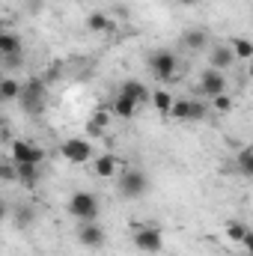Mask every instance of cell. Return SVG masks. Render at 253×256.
<instances>
[{
	"instance_id": "cell-27",
	"label": "cell",
	"mask_w": 253,
	"mask_h": 256,
	"mask_svg": "<svg viewBox=\"0 0 253 256\" xmlns=\"http://www.w3.org/2000/svg\"><path fill=\"white\" fill-rule=\"evenodd\" d=\"M0 179L3 182H15L18 179V164L9 158V161H3V167H0Z\"/></svg>"
},
{
	"instance_id": "cell-31",
	"label": "cell",
	"mask_w": 253,
	"mask_h": 256,
	"mask_svg": "<svg viewBox=\"0 0 253 256\" xmlns=\"http://www.w3.org/2000/svg\"><path fill=\"white\" fill-rule=\"evenodd\" d=\"M248 63H250V66H248V74H250V78H253V57H250V60H248Z\"/></svg>"
},
{
	"instance_id": "cell-17",
	"label": "cell",
	"mask_w": 253,
	"mask_h": 256,
	"mask_svg": "<svg viewBox=\"0 0 253 256\" xmlns=\"http://www.w3.org/2000/svg\"><path fill=\"white\" fill-rule=\"evenodd\" d=\"M173 104H176V98H173L167 90H155V92H152V108H155L158 114H164V116H167V114L173 110Z\"/></svg>"
},
{
	"instance_id": "cell-28",
	"label": "cell",
	"mask_w": 253,
	"mask_h": 256,
	"mask_svg": "<svg viewBox=\"0 0 253 256\" xmlns=\"http://www.w3.org/2000/svg\"><path fill=\"white\" fill-rule=\"evenodd\" d=\"M33 218H36V214H33V208H30V206H21V208L15 212V224H18V226H30V224H33Z\"/></svg>"
},
{
	"instance_id": "cell-22",
	"label": "cell",
	"mask_w": 253,
	"mask_h": 256,
	"mask_svg": "<svg viewBox=\"0 0 253 256\" xmlns=\"http://www.w3.org/2000/svg\"><path fill=\"white\" fill-rule=\"evenodd\" d=\"M18 179L24 185H36L39 182V164H18Z\"/></svg>"
},
{
	"instance_id": "cell-20",
	"label": "cell",
	"mask_w": 253,
	"mask_h": 256,
	"mask_svg": "<svg viewBox=\"0 0 253 256\" xmlns=\"http://www.w3.org/2000/svg\"><path fill=\"white\" fill-rule=\"evenodd\" d=\"M248 224H242V220H230L226 224V236H230V242H236V244H244V238H248Z\"/></svg>"
},
{
	"instance_id": "cell-11",
	"label": "cell",
	"mask_w": 253,
	"mask_h": 256,
	"mask_svg": "<svg viewBox=\"0 0 253 256\" xmlns=\"http://www.w3.org/2000/svg\"><path fill=\"white\" fill-rule=\"evenodd\" d=\"M120 92L131 96V98H134L137 104H152V92L146 90V84H143V80H126Z\"/></svg>"
},
{
	"instance_id": "cell-1",
	"label": "cell",
	"mask_w": 253,
	"mask_h": 256,
	"mask_svg": "<svg viewBox=\"0 0 253 256\" xmlns=\"http://www.w3.org/2000/svg\"><path fill=\"white\" fill-rule=\"evenodd\" d=\"M45 96H48V80H45V78H30V80H24L18 102H21V108H24L27 114H42Z\"/></svg>"
},
{
	"instance_id": "cell-3",
	"label": "cell",
	"mask_w": 253,
	"mask_h": 256,
	"mask_svg": "<svg viewBox=\"0 0 253 256\" xmlns=\"http://www.w3.org/2000/svg\"><path fill=\"white\" fill-rule=\"evenodd\" d=\"M9 158L15 164H42L45 161V149L36 146V143H30V140H12Z\"/></svg>"
},
{
	"instance_id": "cell-5",
	"label": "cell",
	"mask_w": 253,
	"mask_h": 256,
	"mask_svg": "<svg viewBox=\"0 0 253 256\" xmlns=\"http://www.w3.org/2000/svg\"><path fill=\"white\" fill-rule=\"evenodd\" d=\"M146 191H149V179H146L143 170H126V173H120V194L122 196L134 200V196H143Z\"/></svg>"
},
{
	"instance_id": "cell-25",
	"label": "cell",
	"mask_w": 253,
	"mask_h": 256,
	"mask_svg": "<svg viewBox=\"0 0 253 256\" xmlns=\"http://www.w3.org/2000/svg\"><path fill=\"white\" fill-rule=\"evenodd\" d=\"M206 116H208V104H202V102H190L188 122H202Z\"/></svg>"
},
{
	"instance_id": "cell-24",
	"label": "cell",
	"mask_w": 253,
	"mask_h": 256,
	"mask_svg": "<svg viewBox=\"0 0 253 256\" xmlns=\"http://www.w3.org/2000/svg\"><path fill=\"white\" fill-rule=\"evenodd\" d=\"M232 51H236L238 60H250L253 57V42L250 39H236V42H232Z\"/></svg>"
},
{
	"instance_id": "cell-21",
	"label": "cell",
	"mask_w": 253,
	"mask_h": 256,
	"mask_svg": "<svg viewBox=\"0 0 253 256\" xmlns=\"http://www.w3.org/2000/svg\"><path fill=\"white\" fill-rule=\"evenodd\" d=\"M86 27H90L92 33H108L114 24L108 21V15H104V12H92V15L86 18Z\"/></svg>"
},
{
	"instance_id": "cell-10",
	"label": "cell",
	"mask_w": 253,
	"mask_h": 256,
	"mask_svg": "<svg viewBox=\"0 0 253 256\" xmlns=\"http://www.w3.org/2000/svg\"><path fill=\"white\" fill-rule=\"evenodd\" d=\"M232 63H236V51H232V45H214V48H212V57H208V66H212V68L226 72Z\"/></svg>"
},
{
	"instance_id": "cell-19",
	"label": "cell",
	"mask_w": 253,
	"mask_h": 256,
	"mask_svg": "<svg viewBox=\"0 0 253 256\" xmlns=\"http://www.w3.org/2000/svg\"><path fill=\"white\" fill-rule=\"evenodd\" d=\"M21 86H24V84H18V80H12V78H3V80H0V102H15V98H21Z\"/></svg>"
},
{
	"instance_id": "cell-6",
	"label": "cell",
	"mask_w": 253,
	"mask_h": 256,
	"mask_svg": "<svg viewBox=\"0 0 253 256\" xmlns=\"http://www.w3.org/2000/svg\"><path fill=\"white\" fill-rule=\"evenodd\" d=\"M134 244H137V250H143V254H158V250L164 248V232H161V226H137Z\"/></svg>"
},
{
	"instance_id": "cell-9",
	"label": "cell",
	"mask_w": 253,
	"mask_h": 256,
	"mask_svg": "<svg viewBox=\"0 0 253 256\" xmlns=\"http://www.w3.org/2000/svg\"><path fill=\"white\" fill-rule=\"evenodd\" d=\"M200 90L208 96V98H214V96H220V92H226V78H224V72H218V68H206L202 74H200Z\"/></svg>"
},
{
	"instance_id": "cell-7",
	"label": "cell",
	"mask_w": 253,
	"mask_h": 256,
	"mask_svg": "<svg viewBox=\"0 0 253 256\" xmlns=\"http://www.w3.org/2000/svg\"><path fill=\"white\" fill-rule=\"evenodd\" d=\"M60 152H63L66 161H72V164H86L92 158V143L84 140V137H68L60 146Z\"/></svg>"
},
{
	"instance_id": "cell-29",
	"label": "cell",
	"mask_w": 253,
	"mask_h": 256,
	"mask_svg": "<svg viewBox=\"0 0 253 256\" xmlns=\"http://www.w3.org/2000/svg\"><path fill=\"white\" fill-rule=\"evenodd\" d=\"M244 250H248V256H253V232H248V238H244V244H242Z\"/></svg>"
},
{
	"instance_id": "cell-14",
	"label": "cell",
	"mask_w": 253,
	"mask_h": 256,
	"mask_svg": "<svg viewBox=\"0 0 253 256\" xmlns=\"http://www.w3.org/2000/svg\"><path fill=\"white\" fill-rule=\"evenodd\" d=\"M108 122H110V114H108V108H102L98 114L90 116V122H86V134H90V137H102L104 128H108Z\"/></svg>"
},
{
	"instance_id": "cell-12",
	"label": "cell",
	"mask_w": 253,
	"mask_h": 256,
	"mask_svg": "<svg viewBox=\"0 0 253 256\" xmlns=\"http://www.w3.org/2000/svg\"><path fill=\"white\" fill-rule=\"evenodd\" d=\"M92 173H96L98 179L116 176V158H114V155H98V158L92 161Z\"/></svg>"
},
{
	"instance_id": "cell-26",
	"label": "cell",
	"mask_w": 253,
	"mask_h": 256,
	"mask_svg": "<svg viewBox=\"0 0 253 256\" xmlns=\"http://www.w3.org/2000/svg\"><path fill=\"white\" fill-rule=\"evenodd\" d=\"M212 108H214L218 114H230V110H232V98H230L226 92H220V96L212 98Z\"/></svg>"
},
{
	"instance_id": "cell-4",
	"label": "cell",
	"mask_w": 253,
	"mask_h": 256,
	"mask_svg": "<svg viewBox=\"0 0 253 256\" xmlns=\"http://www.w3.org/2000/svg\"><path fill=\"white\" fill-rule=\"evenodd\" d=\"M149 68L155 72L158 80H173L176 68H179V60H176L173 51H152L149 54Z\"/></svg>"
},
{
	"instance_id": "cell-32",
	"label": "cell",
	"mask_w": 253,
	"mask_h": 256,
	"mask_svg": "<svg viewBox=\"0 0 253 256\" xmlns=\"http://www.w3.org/2000/svg\"><path fill=\"white\" fill-rule=\"evenodd\" d=\"M27 3H30V6H39V3H42V0H27Z\"/></svg>"
},
{
	"instance_id": "cell-8",
	"label": "cell",
	"mask_w": 253,
	"mask_h": 256,
	"mask_svg": "<svg viewBox=\"0 0 253 256\" xmlns=\"http://www.w3.org/2000/svg\"><path fill=\"white\" fill-rule=\"evenodd\" d=\"M78 242L84 248H90V250H98V248H104V230L96 220H84L78 226Z\"/></svg>"
},
{
	"instance_id": "cell-16",
	"label": "cell",
	"mask_w": 253,
	"mask_h": 256,
	"mask_svg": "<svg viewBox=\"0 0 253 256\" xmlns=\"http://www.w3.org/2000/svg\"><path fill=\"white\" fill-rule=\"evenodd\" d=\"M21 51H24V45H21V39H18L15 33H0V54H3V57L21 54Z\"/></svg>"
},
{
	"instance_id": "cell-13",
	"label": "cell",
	"mask_w": 253,
	"mask_h": 256,
	"mask_svg": "<svg viewBox=\"0 0 253 256\" xmlns=\"http://www.w3.org/2000/svg\"><path fill=\"white\" fill-rule=\"evenodd\" d=\"M182 42H185L188 51H202V48L208 45V33L200 30V27H194V30H185V33H182Z\"/></svg>"
},
{
	"instance_id": "cell-15",
	"label": "cell",
	"mask_w": 253,
	"mask_h": 256,
	"mask_svg": "<svg viewBox=\"0 0 253 256\" xmlns=\"http://www.w3.org/2000/svg\"><path fill=\"white\" fill-rule=\"evenodd\" d=\"M116 116H122V120H128V116H134V110H137V102L131 98V96H126V92H120L116 98H114V108H110Z\"/></svg>"
},
{
	"instance_id": "cell-18",
	"label": "cell",
	"mask_w": 253,
	"mask_h": 256,
	"mask_svg": "<svg viewBox=\"0 0 253 256\" xmlns=\"http://www.w3.org/2000/svg\"><path fill=\"white\" fill-rule=\"evenodd\" d=\"M236 170L244 176V179H253V146L242 149L238 158H236Z\"/></svg>"
},
{
	"instance_id": "cell-30",
	"label": "cell",
	"mask_w": 253,
	"mask_h": 256,
	"mask_svg": "<svg viewBox=\"0 0 253 256\" xmlns=\"http://www.w3.org/2000/svg\"><path fill=\"white\" fill-rule=\"evenodd\" d=\"M179 3H182V6H196L200 0H179Z\"/></svg>"
},
{
	"instance_id": "cell-2",
	"label": "cell",
	"mask_w": 253,
	"mask_h": 256,
	"mask_svg": "<svg viewBox=\"0 0 253 256\" xmlns=\"http://www.w3.org/2000/svg\"><path fill=\"white\" fill-rule=\"evenodd\" d=\"M68 214L78 218V220H96V218H98V200H96V194H90V191L72 194V200H68Z\"/></svg>"
},
{
	"instance_id": "cell-23",
	"label": "cell",
	"mask_w": 253,
	"mask_h": 256,
	"mask_svg": "<svg viewBox=\"0 0 253 256\" xmlns=\"http://www.w3.org/2000/svg\"><path fill=\"white\" fill-rule=\"evenodd\" d=\"M188 114H190V98H176V104H173L170 116H173V120H182V122H188Z\"/></svg>"
}]
</instances>
